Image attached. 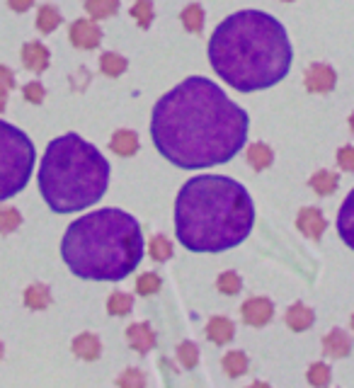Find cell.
Instances as JSON below:
<instances>
[{
    "label": "cell",
    "mask_w": 354,
    "mask_h": 388,
    "mask_svg": "<svg viewBox=\"0 0 354 388\" xmlns=\"http://www.w3.org/2000/svg\"><path fill=\"white\" fill-rule=\"evenodd\" d=\"M223 369H226L228 376H243L245 371H248V357H245L243 352H228L226 357H223Z\"/></svg>",
    "instance_id": "27"
},
{
    "label": "cell",
    "mask_w": 354,
    "mask_h": 388,
    "mask_svg": "<svg viewBox=\"0 0 354 388\" xmlns=\"http://www.w3.org/2000/svg\"><path fill=\"white\" fill-rule=\"evenodd\" d=\"M132 308H134V299L129 296V294L117 292L107 299V311H110L112 315H127L132 313Z\"/></svg>",
    "instance_id": "28"
},
{
    "label": "cell",
    "mask_w": 354,
    "mask_h": 388,
    "mask_svg": "<svg viewBox=\"0 0 354 388\" xmlns=\"http://www.w3.org/2000/svg\"><path fill=\"white\" fill-rule=\"evenodd\" d=\"M68 37L75 49H97L102 42V30L92 20H75Z\"/></svg>",
    "instance_id": "7"
},
{
    "label": "cell",
    "mask_w": 354,
    "mask_h": 388,
    "mask_svg": "<svg viewBox=\"0 0 354 388\" xmlns=\"http://www.w3.org/2000/svg\"><path fill=\"white\" fill-rule=\"evenodd\" d=\"M337 184H340V177H337L335 173H330V170H320V173H315L313 177H310V187H313L320 196L332 194L337 189Z\"/></svg>",
    "instance_id": "22"
},
{
    "label": "cell",
    "mask_w": 354,
    "mask_h": 388,
    "mask_svg": "<svg viewBox=\"0 0 354 388\" xmlns=\"http://www.w3.org/2000/svg\"><path fill=\"white\" fill-rule=\"evenodd\" d=\"M177 357H179V362H182L184 369H194L199 362V347L194 345V342L184 340L182 345L177 347Z\"/></svg>",
    "instance_id": "30"
},
{
    "label": "cell",
    "mask_w": 354,
    "mask_h": 388,
    "mask_svg": "<svg viewBox=\"0 0 354 388\" xmlns=\"http://www.w3.org/2000/svg\"><path fill=\"white\" fill-rule=\"evenodd\" d=\"M0 357H3V342H0Z\"/></svg>",
    "instance_id": "42"
},
{
    "label": "cell",
    "mask_w": 354,
    "mask_h": 388,
    "mask_svg": "<svg viewBox=\"0 0 354 388\" xmlns=\"http://www.w3.org/2000/svg\"><path fill=\"white\" fill-rule=\"evenodd\" d=\"M23 92H25V97L32 102V105H42V102H44V95H46L42 83H27Z\"/></svg>",
    "instance_id": "37"
},
{
    "label": "cell",
    "mask_w": 354,
    "mask_h": 388,
    "mask_svg": "<svg viewBox=\"0 0 354 388\" xmlns=\"http://www.w3.org/2000/svg\"><path fill=\"white\" fill-rule=\"evenodd\" d=\"M132 18L141 30H148L153 22V0H136L132 8Z\"/></svg>",
    "instance_id": "25"
},
{
    "label": "cell",
    "mask_w": 354,
    "mask_h": 388,
    "mask_svg": "<svg viewBox=\"0 0 354 388\" xmlns=\"http://www.w3.org/2000/svg\"><path fill=\"white\" fill-rule=\"evenodd\" d=\"M61 258L80 280L119 282L144 258V233L139 221L122 209L92 211L66 228Z\"/></svg>",
    "instance_id": "4"
},
{
    "label": "cell",
    "mask_w": 354,
    "mask_h": 388,
    "mask_svg": "<svg viewBox=\"0 0 354 388\" xmlns=\"http://www.w3.org/2000/svg\"><path fill=\"white\" fill-rule=\"evenodd\" d=\"M255 226V204L241 182L223 175L187 180L175 199V233L189 253H223Z\"/></svg>",
    "instance_id": "3"
},
{
    "label": "cell",
    "mask_w": 354,
    "mask_h": 388,
    "mask_svg": "<svg viewBox=\"0 0 354 388\" xmlns=\"http://www.w3.org/2000/svg\"><path fill=\"white\" fill-rule=\"evenodd\" d=\"M243 287V280L236 275V272H223L219 277V292L226 294V296H233V294H238Z\"/></svg>",
    "instance_id": "31"
},
{
    "label": "cell",
    "mask_w": 354,
    "mask_h": 388,
    "mask_svg": "<svg viewBox=\"0 0 354 388\" xmlns=\"http://www.w3.org/2000/svg\"><path fill=\"white\" fill-rule=\"evenodd\" d=\"M286 3H291V0H286Z\"/></svg>",
    "instance_id": "44"
},
{
    "label": "cell",
    "mask_w": 354,
    "mask_h": 388,
    "mask_svg": "<svg viewBox=\"0 0 354 388\" xmlns=\"http://www.w3.org/2000/svg\"><path fill=\"white\" fill-rule=\"evenodd\" d=\"M296 226H298V231L303 233V236H308V238H313V240H320V236H323V231H325V218L323 214H320L318 209H301V214H298L296 218Z\"/></svg>",
    "instance_id": "12"
},
{
    "label": "cell",
    "mask_w": 354,
    "mask_h": 388,
    "mask_svg": "<svg viewBox=\"0 0 354 388\" xmlns=\"http://www.w3.org/2000/svg\"><path fill=\"white\" fill-rule=\"evenodd\" d=\"M148 253L156 262H165L172 258V243L165 236H156L148 245Z\"/></svg>",
    "instance_id": "29"
},
{
    "label": "cell",
    "mask_w": 354,
    "mask_h": 388,
    "mask_svg": "<svg viewBox=\"0 0 354 388\" xmlns=\"http://www.w3.org/2000/svg\"><path fill=\"white\" fill-rule=\"evenodd\" d=\"M110 149L122 158L134 156V153L139 151V136H136L134 131H129V129H119L117 134L112 136Z\"/></svg>",
    "instance_id": "18"
},
{
    "label": "cell",
    "mask_w": 354,
    "mask_h": 388,
    "mask_svg": "<svg viewBox=\"0 0 354 388\" xmlns=\"http://www.w3.org/2000/svg\"><path fill=\"white\" fill-rule=\"evenodd\" d=\"M5 105H8V90H3V87H0V112L5 109Z\"/></svg>",
    "instance_id": "40"
},
{
    "label": "cell",
    "mask_w": 354,
    "mask_h": 388,
    "mask_svg": "<svg viewBox=\"0 0 354 388\" xmlns=\"http://www.w3.org/2000/svg\"><path fill=\"white\" fill-rule=\"evenodd\" d=\"M25 306L32 311H44L51 306V292L46 284H32L25 292Z\"/></svg>",
    "instance_id": "19"
},
{
    "label": "cell",
    "mask_w": 354,
    "mask_h": 388,
    "mask_svg": "<svg viewBox=\"0 0 354 388\" xmlns=\"http://www.w3.org/2000/svg\"><path fill=\"white\" fill-rule=\"evenodd\" d=\"M127 340L132 349H136L139 354H146L156 347V332L151 330L148 323H134L127 327Z\"/></svg>",
    "instance_id": "11"
},
{
    "label": "cell",
    "mask_w": 354,
    "mask_h": 388,
    "mask_svg": "<svg viewBox=\"0 0 354 388\" xmlns=\"http://www.w3.org/2000/svg\"><path fill=\"white\" fill-rule=\"evenodd\" d=\"M182 25L187 32H201V27H204V10H201V5H187V8L182 10Z\"/></svg>",
    "instance_id": "26"
},
{
    "label": "cell",
    "mask_w": 354,
    "mask_h": 388,
    "mask_svg": "<svg viewBox=\"0 0 354 388\" xmlns=\"http://www.w3.org/2000/svg\"><path fill=\"white\" fill-rule=\"evenodd\" d=\"M23 216L18 209H0V233H13L15 228H20Z\"/></svg>",
    "instance_id": "33"
},
{
    "label": "cell",
    "mask_w": 354,
    "mask_h": 388,
    "mask_svg": "<svg viewBox=\"0 0 354 388\" xmlns=\"http://www.w3.org/2000/svg\"><path fill=\"white\" fill-rule=\"evenodd\" d=\"M323 352L332 359H342L352 352V340L345 330H332L323 337Z\"/></svg>",
    "instance_id": "14"
},
{
    "label": "cell",
    "mask_w": 354,
    "mask_h": 388,
    "mask_svg": "<svg viewBox=\"0 0 354 388\" xmlns=\"http://www.w3.org/2000/svg\"><path fill=\"white\" fill-rule=\"evenodd\" d=\"M233 335H236V325L228 318H223V315L211 318L209 325H206V337H209L211 342H216V345H228V342L233 340Z\"/></svg>",
    "instance_id": "15"
},
{
    "label": "cell",
    "mask_w": 354,
    "mask_h": 388,
    "mask_svg": "<svg viewBox=\"0 0 354 388\" xmlns=\"http://www.w3.org/2000/svg\"><path fill=\"white\" fill-rule=\"evenodd\" d=\"M119 386H124V388H139V386H146V376L141 374L139 369H127L122 376H119Z\"/></svg>",
    "instance_id": "35"
},
{
    "label": "cell",
    "mask_w": 354,
    "mask_h": 388,
    "mask_svg": "<svg viewBox=\"0 0 354 388\" xmlns=\"http://www.w3.org/2000/svg\"><path fill=\"white\" fill-rule=\"evenodd\" d=\"M73 352L78 354L80 359H85V362H95L102 354V345L92 332H83V335H78L73 340Z\"/></svg>",
    "instance_id": "17"
},
{
    "label": "cell",
    "mask_w": 354,
    "mask_h": 388,
    "mask_svg": "<svg viewBox=\"0 0 354 388\" xmlns=\"http://www.w3.org/2000/svg\"><path fill=\"white\" fill-rule=\"evenodd\" d=\"M49 49L42 42H27L23 46V63L32 73H44L49 68Z\"/></svg>",
    "instance_id": "10"
},
{
    "label": "cell",
    "mask_w": 354,
    "mask_h": 388,
    "mask_svg": "<svg viewBox=\"0 0 354 388\" xmlns=\"http://www.w3.org/2000/svg\"><path fill=\"white\" fill-rule=\"evenodd\" d=\"M337 163H340L342 170L354 173V146H342L337 151Z\"/></svg>",
    "instance_id": "36"
},
{
    "label": "cell",
    "mask_w": 354,
    "mask_h": 388,
    "mask_svg": "<svg viewBox=\"0 0 354 388\" xmlns=\"http://www.w3.org/2000/svg\"><path fill=\"white\" fill-rule=\"evenodd\" d=\"M337 231H340V238L345 240L347 248L354 250V189L342 201L340 216H337Z\"/></svg>",
    "instance_id": "13"
},
{
    "label": "cell",
    "mask_w": 354,
    "mask_h": 388,
    "mask_svg": "<svg viewBox=\"0 0 354 388\" xmlns=\"http://www.w3.org/2000/svg\"><path fill=\"white\" fill-rule=\"evenodd\" d=\"M248 163L255 170H267V168L274 163V153H272V149L267 144H255L250 146L248 151Z\"/></svg>",
    "instance_id": "20"
},
{
    "label": "cell",
    "mask_w": 354,
    "mask_h": 388,
    "mask_svg": "<svg viewBox=\"0 0 354 388\" xmlns=\"http://www.w3.org/2000/svg\"><path fill=\"white\" fill-rule=\"evenodd\" d=\"M34 144L23 129L0 122V201L20 194L34 168Z\"/></svg>",
    "instance_id": "6"
},
{
    "label": "cell",
    "mask_w": 354,
    "mask_h": 388,
    "mask_svg": "<svg viewBox=\"0 0 354 388\" xmlns=\"http://www.w3.org/2000/svg\"><path fill=\"white\" fill-rule=\"evenodd\" d=\"M85 10L90 13L92 20H105L117 15L119 0H85Z\"/></svg>",
    "instance_id": "23"
},
{
    "label": "cell",
    "mask_w": 354,
    "mask_h": 388,
    "mask_svg": "<svg viewBox=\"0 0 354 388\" xmlns=\"http://www.w3.org/2000/svg\"><path fill=\"white\" fill-rule=\"evenodd\" d=\"M58 25H61V13H58L53 5H42L39 13H37V30H39L42 35H49V32H53Z\"/></svg>",
    "instance_id": "21"
},
{
    "label": "cell",
    "mask_w": 354,
    "mask_h": 388,
    "mask_svg": "<svg viewBox=\"0 0 354 388\" xmlns=\"http://www.w3.org/2000/svg\"><path fill=\"white\" fill-rule=\"evenodd\" d=\"M127 58L124 56H119V54H112V51H107V54H102V58H100V70L105 75H110V78H117V75H122L124 70H127Z\"/></svg>",
    "instance_id": "24"
},
{
    "label": "cell",
    "mask_w": 354,
    "mask_h": 388,
    "mask_svg": "<svg viewBox=\"0 0 354 388\" xmlns=\"http://www.w3.org/2000/svg\"><path fill=\"white\" fill-rule=\"evenodd\" d=\"M352 330H354V315H352Z\"/></svg>",
    "instance_id": "43"
},
{
    "label": "cell",
    "mask_w": 354,
    "mask_h": 388,
    "mask_svg": "<svg viewBox=\"0 0 354 388\" xmlns=\"http://www.w3.org/2000/svg\"><path fill=\"white\" fill-rule=\"evenodd\" d=\"M250 119L216 83L194 75L153 107L151 136L158 153L184 170L228 163L248 141Z\"/></svg>",
    "instance_id": "1"
},
{
    "label": "cell",
    "mask_w": 354,
    "mask_h": 388,
    "mask_svg": "<svg viewBox=\"0 0 354 388\" xmlns=\"http://www.w3.org/2000/svg\"><path fill=\"white\" fill-rule=\"evenodd\" d=\"M306 379H308V384H313V386H328L330 384V369L325 367L323 362L310 364Z\"/></svg>",
    "instance_id": "34"
},
{
    "label": "cell",
    "mask_w": 354,
    "mask_h": 388,
    "mask_svg": "<svg viewBox=\"0 0 354 388\" xmlns=\"http://www.w3.org/2000/svg\"><path fill=\"white\" fill-rule=\"evenodd\" d=\"M243 313V320L245 325H253V327H263L272 320L274 315V306H272L270 299H263V296H255V299H248L241 308Z\"/></svg>",
    "instance_id": "8"
},
{
    "label": "cell",
    "mask_w": 354,
    "mask_h": 388,
    "mask_svg": "<svg viewBox=\"0 0 354 388\" xmlns=\"http://www.w3.org/2000/svg\"><path fill=\"white\" fill-rule=\"evenodd\" d=\"M350 127H352V131H354V114H352V117H350Z\"/></svg>",
    "instance_id": "41"
},
{
    "label": "cell",
    "mask_w": 354,
    "mask_h": 388,
    "mask_svg": "<svg viewBox=\"0 0 354 388\" xmlns=\"http://www.w3.org/2000/svg\"><path fill=\"white\" fill-rule=\"evenodd\" d=\"M158 289H160V277L153 275V272H146V275H141L139 282H136V292H139L141 296H151Z\"/></svg>",
    "instance_id": "32"
},
{
    "label": "cell",
    "mask_w": 354,
    "mask_h": 388,
    "mask_svg": "<svg viewBox=\"0 0 354 388\" xmlns=\"http://www.w3.org/2000/svg\"><path fill=\"white\" fill-rule=\"evenodd\" d=\"M313 320H315V313L308 308L306 303L289 306V311H286V325L291 327V330H296V332L308 330V327L313 325Z\"/></svg>",
    "instance_id": "16"
},
{
    "label": "cell",
    "mask_w": 354,
    "mask_h": 388,
    "mask_svg": "<svg viewBox=\"0 0 354 388\" xmlns=\"http://www.w3.org/2000/svg\"><path fill=\"white\" fill-rule=\"evenodd\" d=\"M110 184V163L78 134L46 146L39 168V192L56 214H73L97 204Z\"/></svg>",
    "instance_id": "5"
},
{
    "label": "cell",
    "mask_w": 354,
    "mask_h": 388,
    "mask_svg": "<svg viewBox=\"0 0 354 388\" xmlns=\"http://www.w3.org/2000/svg\"><path fill=\"white\" fill-rule=\"evenodd\" d=\"M303 83H306L308 92H330L337 83V73L330 68L328 63H313L306 70Z\"/></svg>",
    "instance_id": "9"
},
{
    "label": "cell",
    "mask_w": 354,
    "mask_h": 388,
    "mask_svg": "<svg viewBox=\"0 0 354 388\" xmlns=\"http://www.w3.org/2000/svg\"><path fill=\"white\" fill-rule=\"evenodd\" d=\"M0 87L8 90V92L15 87V75H13V70H10L8 65H0Z\"/></svg>",
    "instance_id": "38"
},
{
    "label": "cell",
    "mask_w": 354,
    "mask_h": 388,
    "mask_svg": "<svg viewBox=\"0 0 354 388\" xmlns=\"http://www.w3.org/2000/svg\"><path fill=\"white\" fill-rule=\"evenodd\" d=\"M291 56L284 25L260 10L226 18L209 39L211 68L241 92L277 85L291 68Z\"/></svg>",
    "instance_id": "2"
},
{
    "label": "cell",
    "mask_w": 354,
    "mask_h": 388,
    "mask_svg": "<svg viewBox=\"0 0 354 388\" xmlns=\"http://www.w3.org/2000/svg\"><path fill=\"white\" fill-rule=\"evenodd\" d=\"M8 5L15 10V13H27V10L34 5V0H8Z\"/></svg>",
    "instance_id": "39"
}]
</instances>
